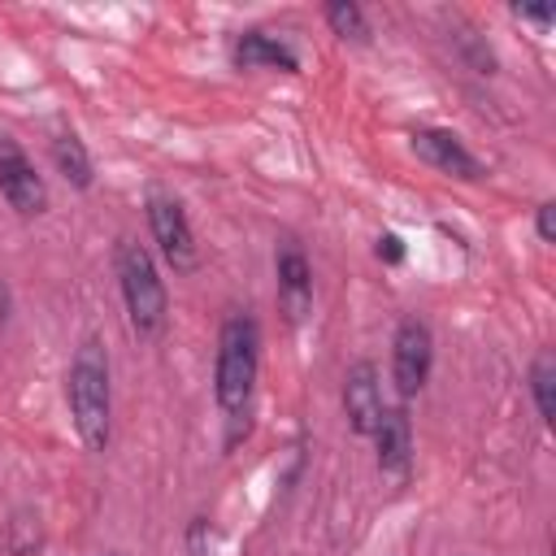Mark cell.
<instances>
[{
  "mask_svg": "<svg viewBox=\"0 0 556 556\" xmlns=\"http://www.w3.org/2000/svg\"><path fill=\"white\" fill-rule=\"evenodd\" d=\"M65 404L83 447L104 452L113 434V374H109V352L96 334H87L74 348V361L65 369Z\"/></svg>",
  "mask_w": 556,
  "mask_h": 556,
  "instance_id": "6da1fadb",
  "label": "cell"
},
{
  "mask_svg": "<svg viewBox=\"0 0 556 556\" xmlns=\"http://www.w3.org/2000/svg\"><path fill=\"white\" fill-rule=\"evenodd\" d=\"M256 374H261V326L252 313H230L222 321L217 365H213V395H217V408L230 417V426L248 417Z\"/></svg>",
  "mask_w": 556,
  "mask_h": 556,
  "instance_id": "7a4b0ae2",
  "label": "cell"
},
{
  "mask_svg": "<svg viewBox=\"0 0 556 556\" xmlns=\"http://www.w3.org/2000/svg\"><path fill=\"white\" fill-rule=\"evenodd\" d=\"M113 265H117V287H122V300H126L130 330L139 339H156L169 321V295H165V282H161V269H156L152 252L135 239H117Z\"/></svg>",
  "mask_w": 556,
  "mask_h": 556,
  "instance_id": "3957f363",
  "label": "cell"
},
{
  "mask_svg": "<svg viewBox=\"0 0 556 556\" xmlns=\"http://www.w3.org/2000/svg\"><path fill=\"white\" fill-rule=\"evenodd\" d=\"M148 230H152V243H156V252L165 256V265L174 274L195 269V256H200L195 252V230H191L187 208H182L178 195H169L161 187L148 191Z\"/></svg>",
  "mask_w": 556,
  "mask_h": 556,
  "instance_id": "277c9868",
  "label": "cell"
},
{
  "mask_svg": "<svg viewBox=\"0 0 556 556\" xmlns=\"http://www.w3.org/2000/svg\"><path fill=\"white\" fill-rule=\"evenodd\" d=\"M430 365H434V334L421 317H404L395 326V339H391V378H395V391L404 400H413L426 382H430Z\"/></svg>",
  "mask_w": 556,
  "mask_h": 556,
  "instance_id": "5b68a950",
  "label": "cell"
},
{
  "mask_svg": "<svg viewBox=\"0 0 556 556\" xmlns=\"http://www.w3.org/2000/svg\"><path fill=\"white\" fill-rule=\"evenodd\" d=\"M0 195L22 217H39L48 208V182L13 135H0Z\"/></svg>",
  "mask_w": 556,
  "mask_h": 556,
  "instance_id": "8992f818",
  "label": "cell"
},
{
  "mask_svg": "<svg viewBox=\"0 0 556 556\" xmlns=\"http://www.w3.org/2000/svg\"><path fill=\"white\" fill-rule=\"evenodd\" d=\"M408 148L439 174L447 178H460V182H478L486 174V165L465 148V139L456 130H443V126H417L408 135Z\"/></svg>",
  "mask_w": 556,
  "mask_h": 556,
  "instance_id": "52a82bcc",
  "label": "cell"
},
{
  "mask_svg": "<svg viewBox=\"0 0 556 556\" xmlns=\"http://www.w3.org/2000/svg\"><path fill=\"white\" fill-rule=\"evenodd\" d=\"M343 413H348V426L356 434H374L387 404H382V382H378V365L374 361H356L348 374H343Z\"/></svg>",
  "mask_w": 556,
  "mask_h": 556,
  "instance_id": "ba28073f",
  "label": "cell"
},
{
  "mask_svg": "<svg viewBox=\"0 0 556 556\" xmlns=\"http://www.w3.org/2000/svg\"><path fill=\"white\" fill-rule=\"evenodd\" d=\"M274 274H278V300H282L287 321H304V313L313 308V265L295 239L278 243Z\"/></svg>",
  "mask_w": 556,
  "mask_h": 556,
  "instance_id": "9c48e42d",
  "label": "cell"
},
{
  "mask_svg": "<svg viewBox=\"0 0 556 556\" xmlns=\"http://www.w3.org/2000/svg\"><path fill=\"white\" fill-rule=\"evenodd\" d=\"M230 61L239 70H282V74H300V56L287 39L269 35V30H239L235 35V48H230Z\"/></svg>",
  "mask_w": 556,
  "mask_h": 556,
  "instance_id": "30bf717a",
  "label": "cell"
},
{
  "mask_svg": "<svg viewBox=\"0 0 556 556\" xmlns=\"http://www.w3.org/2000/svg\"><path fill=\"white\" fill-rule=\"evenodd\" d=\"M369 439L378 447V469L391 473V478H404L408 465H413V421H408V413L404 408H387Z\"/></svg>",
  "mask_w": 556,
  "mask_h": 556,
  "instance_id": "8fae6325",
  "label": "cell"
},
{
  "mask_svg": "<svg viewBox=\"0 0 556 556\" xmlns=\"http://www.w3.org/2000/svg\"><path fill=\"white\" fill-rule=\"evenodd\" d=\"M52 161H56V169L65 174L70 187H78V191L91 187V178H96V169H91V152H87V143H83L74 130H61V135L52 139Z\"/></svg>",
  "mask_w": 556,
  "mask_h": 556,
  "instance_id": "7c38bea8",
  "label": "cell"
},
{
  "mask_svg": "<svg viewBox=\"0 0 556 556\" xmlns=\"http://www.w3.org/2000/svg\"><path fill=\"white\" fill-rule=\"evenodd\" d=\"M526 378H530V400H534L539 421L552 426L556 421V356H552V348H543L530 361V374Z\"/></svg>",
  "mask_w": 556,
  "mask_h": 556,
  "instance_id": "4fadbf2b",
  "label": "cell"
},
{
  "mask_svg": "<svg viewBox=\"0 0 556 556\" xmlns=\"http://www.w3.org/2000/svg\"><path fill=\"white\" fill-rule=\"evenodd\" d=\"M321 17H326V26H330L339 39L369 43V17H365V9H361L356 0H330V4L321 9Z\"/></svg>",
  "mask_w": 556,
  "mask_h": 556,
  "instance_id": "5bb4252c",
  "label": "cell"
},
{
  "mask_svg": "<svg viewBox=\"0 0 556 556\" xmlns=\"http://www.w3.org/2000/svg\"><path fill=\"white\" fill-rule=\"evenodd\" d=\"M13 534H9V552L13 556H30V552H39V517H30V513H17L13 517V526H9Z\"/></svg>",
  "mask_w": 556,
  "mask_h": 556,
  "instance_id": "9a60e30c",
  "label": "cell"
},
{
  "mask_svg": "<svg viewBox=\"0 0 556 556\" xmlns=\"http://www.w3.org/2000/svg\"><path fill=\"white\" fill-rule=\"evenodd\" d=\"M456 52H460L478 74H495V52H491L473 30H460V35H456Z\"/></svg>",
  "mask_w": 556,
  "mask_h": 556,
  "instance_id": "2e32d148",
  "label": "cell"
},
{
  "mask_svg": "<svg viewBox=\"0 0 556 556\" xmlns=\"http://www.w3.org/2000/svg\"><path fill=\"white\" fill-rule=\"evenodd\" d=\"M187 547H191V556H208V547H213V526H208V517H195V521L187 526Z\"/></svg>",
  "mask_w": 556,
  "mask_h": 556,
  "instance_id": "e0dca14e",
  "label": "cell"
},
{
  "mask_svg": "<svg viewBox=\"0 0 556 556\" xmlns=\"http://www.w3.org/2000/svg\"><path fill=\"white\" fill-rule=\"evenodd\" d=\"M374 252H378L382 265H400V261H404V239H400L395 230H382L378 243H374Z\"/></svg>",
  "mask_w": 556,
  "mask_h": 556,
  "instance_id": "ac0fdd59",
  "label": "cell"
},
{
  "mask_svg": "<svg viewBox=\"0 0 556 556\" xmlns=\"http://www.w3.org/2000/svg\"><path fill=\"white\" fill-rule=\"evenodd\" d=\"M534 230H539L543 243H556V204H552V200H543V204L534 208Z\"/></svg>",
  "mask_w": 556,
  "mask_h": 556,
  "instance_id": "d6986e66",
  "label": "cell"
},
{
  "mask_svg": "<svg viewBox=\"0 0 556 556\" xmlns=\"http://www.w3.org/2000/svg\"><path fill=\"white\" fill-rule=\"evenodd\" d=\"M513 17H521V22H534V26H552V9H534V4H513Z\"/></svg>",
  "mask_w": 556,
  "mask_h": 556,
  "instance_id": "ffe728a7",
  "label": "cell"
},
{
  "mask_svg": "<svg viewBox=\"0 0 556 556\" xmlns=\"http://www.w3.org/2000/svg\"><path fill=\"white\" fill-rule=\"evenodd\" d=\"M4 317H9V287L0 282V321H4Z\"/></svg>",
  "mask_w": 556,
  "mask_h": 556,
  "instance_id": "44dd1931",
  "label": "cell"
},
{
  "mask_svg": "<svg viewBox=\"0 0 556 556\" xmlns=\"http://www.w3.org/2000/svg\"><path fill=\"white\" fill-rule=\"evenodd\" d=\"M109 556H117V552H109Z\"/></svg>",
  "mask_w": 556,
  "mask_h": 556,
  "instance_id": "7402d4cb",
  "label": "cell"
}]
</instances>
